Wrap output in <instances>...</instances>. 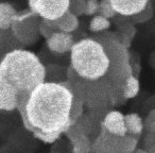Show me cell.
Wrapping results in <instances>:
<instances>
[{"label": "cell", "mask_w": 155, "mask_h": 153, "mask_svg": "<svg viewBox=\"0 0 155 153\" xmlns=\"http://www.w3.org/2000/svg\"><path fill=\"white\" fill-rule=\"evenodd\" d=\"M132 72L129 50L121 45L116 32L105 31L75 42L67 81L85 111L106 114L125 102L123 94Z\"/></svg>", "instance_id": "1"}, {"label": "cell", "mask_w": 155, "mask_h": 153, "mask_svg": "<svg viewBox=\"0 0 155 153\" xmlns=\"http://www.w3.org/2000/svg\"><path fill=\"white\" fill-rule=\"evenodd\" d=\"M17 111L27 131L45 144H53L77 122L85 108L66 81L44 82L28 96H18Z\"/></svg>", "instance_id": "2"}, {"label": "cell", "mask_w": 155, "mask_h": 153, "mask_svg": "<svg viewBox=\"0 0 155 153\" xmlns=\"http://www.w3.org/2000/svg\"><path fill=\"white\" fill-rule=\"evenodd\" d=\"M0 75L19 96H28L46 81V66L34 52L19 48L10 51L0 61Z\"/></svg>", "instance_id": "3"}, {"label": "cell", "mask_w": 155, "mask_h": 153, "mask_svg": "<svg viewBox=\"0 0 155 153\" xmlns=\"http://www.w3.org/2000/svg\"><path fill=\"white\" fill-rule=\"evenodd\" d=\"M41 19L30 10L17 12L11 26V32L21 46H31L41 37L39 25Z\"/></svg>", "instance_id": "4"}, {"label": "cell", "mask_w": 155, "mask_h": 153, "mask_svg": "<svg viewBox=\"0 0 155 153\" xmlns=\"http://www.w3.org/2000/svg\"><path fill=\"white\" fill-rule=\"evenodd\" d=\"M70 0H31L29 10L35 13L41 20L56 22L69 11Z\"/></svg>", "instance_id": "5"}, {"label": "cell", "mask_w": 155, "mask_h": 153, "mask_svg": "<svg viewBox=\"0 0 155 153\" xmlns=\"http://www.w3.org/2000/svg\"><path fill=\"white\" fill-rule=\"evenodd\" d=\"M74 43L75 42L72 34L61 32V31H58L48 39H46V45H47L48 49L53 53L58 54L70 52Z\"/></svg>", "instance_id": "6"}, {"label": "cell", "mask_w": 155, "mask_h": 153, "mask_svg": "<svg viewBox=\"0 0 155 153\" xmlns=\"http://www.w3.org/2000/svg\"><path fill=\"white\" fill-rule=\"evenodd\" d=\"M18 91L0 75V111L12 112L17 110Z\"/></svg>", "instance_id": "7"}, {"label": "cell", "mask_w": 155, "mask_h": 153, "mask_svg": "<svg viewBox=\"0 0 155 153\" xmlns=\"http://www.w3.org/2000/svg\"><path fill=\"white\" fill-rule=\"evenodd\" d=\"M115 13L119 16L131 18L139 14L149 5V0H136V1H123V0H110Z\"/></svg>", "instance_id": "8"}, {"label": "cell", "mask_w": 155, "mask_h": 153, "mask_svg": "<svg viewBox=\"0 0 155 153\" xmlns=\"http://www.w3.org/2000/svg\"><path fill=\"white\" fill-rule=\"evenodd\" d=\"M102 127L113 135L125 136L127 128H125L124 115L117 110H112L104 116L102 121Z\"/></svg>", "instance_id": "9"}, {"label": "cell", "mask_w": 155, "mask_h": 153, "mask_svg": "<svg viewBox=\"0 0 155 153\" xmlns=\"http://www.w3.org/2000/svg\"><path fill=\"white\" fill-rule=\"evenodd\" d=\"M51 24L58 31L71 34L78 29L80 22H79V18L77 16H74L68 11L63 17H61L56 22H51Z\"/></svg>", "instance_id": "10"}, {"label": "cell", "mask_w": 155, "mask_h": 153, "mask_svg": "<svg viewBox=\"0 0 155 153\" xmlns=\"http://www.w3.org/2000/svg\"><path fill=\"white\" fill-rule=\"evenodd\" d=\"M22 46L13 36L11 30H0V61L10 51L19 49Z\"/></svg>", "instance_id": "11"}, {"label": "cell", "mask_w": 155, "mask_h": 153, "mask_svg": "<svg viewBox=\"0 0 155 153\" xmlns=\"http://www.w3.org/2000/svg\"><path fill=\"white\" fill-rule=\"evenodd\" d=\"M17 10L8 2L0 3V30L8 31L11 29L14 18L17 15Z\"/></svg>", "instance_id": "12"}, {"label": "cell", "mask_w": 155, "mask_h": 153, "mask_svg": "<svg viewBox=\"0 0 155 153\" xmlns=\"http://www.w3.org/2000/svg\"><path fill=\"white\" fill-rule=\"evenodd\" d=\"M125 128H127V135L138 137L143 132V120L137 113L124 115Z\"/></svg>", "instance_id": "13"}, {"label": "cell", "mask_w": 155, "mask_h": 153, "mask_svg": "<svg viewBox=\"0 0 155 153\" xmlns=\"http://www.w3.org/2000/svg\"><path fill=\"white\" fill-rule=\"evenodd\" d=\"M51 77L48 82L63 83L67 81V68L58 65H48L46 66V80Z\"/></svg>", "instance_id": "14"}, {"label": "cell", "mask_w": 155, "mask_h": 153, "mask_svg": "<svg viewBox=\"0 0 155 153\" xmlns=\"http://www.w3.org/2000/svg\"><path fill=\"white\" fill-rule=\"evenodd\" d=\"M139 89H140V83L139 80H138V77L134 72H132L127 80L124 94H123V99L127 101L129 99L135 98L138 95V93H139Z\"/></svg>", "instance_id": "15"}, {"label": "cell", "mask_w": 155, "mask_h": 153, "mask_svg": "<svg viewBox=\"0 0 155 153\" xmlns=\"http://www.w3.org/2000/svg\"><path fill=\"white\" fill-rule=\"evenodd\" d=\"M110 22L106 18L102 17L100 15H95L91 17V22H89V30L93 32L94 34L96 33H102L105 32L110 29Z\"/></svg>", "instance_id": "16"}, {"label": "cell", "mask_w": 155, "mask_h": 153, "mask_svg": "<svg viewBox=\"0 0 155 153\" xmlns=\"http://www.w3.org/2000/svg\"><path fill=\"white\" fill-rule=\"evenodd\" d=\"M93 141L87 136H83L73 144H71V152L72 153H91Z\"/></svg>", "instance_id": "17"}, {"label": "cell", "mask_w": 155, "mask_h": 153, "mask_svg": "<svg viewBox=\"0 0 155 153\" xmlns=\"http://www.w3.org/2000/svg\"><path fill=\"white\" fill-rule=\"evenodd\" d=\"M153 14H154V9H153V5L151 2H149V5H147V8L144 10H142L139 14L133 16V17L130 18L131 22L133 25H138V24H143V22L150 20L153 17Z\"/></svg>", "instance_id": "18"}, {"label": "cell", "mask_w": 155, "mask_h": 153, "mask_svg": "<svg viewBox=\"0 0 155 153\" xmlns=\"http://www.w3.org/2000/svg\"><path fill=\"white\" fill-rule=\"evenodd\" d=\"M97 15H100L102 17L110 20V19H114L117 16V14L115 13L114 9L112 8L110 0H102V1H100L99 11H98Z\"/></svg>", "instance_id": "19"}, {"label": "cell", "mask_w": 155, "mask_h": 153, "mask_svg": "<svg viewBox=\"0 0 155 153\" xmlns=\"http://www.w3.org/2000/svg\"><path fill=\"white\" fill-rule=\"evenodd\" d=\"M85 10H86V0H74V1H70L69 5V12L77 16L78 18L80 16H83L85 14Z\"/></svg>", "instance_id": "20"}, {"label": "cell", "mask_w": 155, "mask_h": 153, "mask_svg": "<svg viewBox=\"0 0 155 153\" xmlns=\"http://www.w3.org/2000/svg\"><path fill=\"white\" fill-rule=\"evenodd\" d=\"M138 137L132 135H125L123 137V149L122 153H133L137 149Z\"/></svg>", "instance_id": "21"}, {"label": "cell", "mask_w": 155, "mask_h": 153, "mask_svg": "<svg viewBox=\"0 0 155 153\" xmlns=\"http://www.w3.org/2000/svg\"><path fill=\"white\" fill-rule=\"evenodd\" d=\"M55 32H58V30L52 26L51 22L41 20V25H39V34H41V36H43V37H45L46 39H48Z\"/></svg>", "instance_id": "22"}, {"label": "cell", "mask_w": 155, "mask_h": 153, "mask_svg": "<svg viewBox=\"0 0 155 153\" xmlns=\"http://www.w3.org/2000/svg\"><path fill=\"white\" fill-rule=\"evenodd\" d=\"M143 129L147 133H155V108L149 112L146 121L143 122Z\"/></svg>", "instance_id": "23"}, {"label": "cell", "mask_w": 155, "mask_h": 153, "mask_svg": "<svg viewBox=\"0 0 155 153\" xmlns=\"http://www.w3.org/2000/svg\"><path fill=\"white\" fill-rule=\"evenodd\" d=\"M100 1L97 0H88L86 1V10H85V16H95L99 11Z\"/></svg>", "instance_id": "24"}, {"label": "cell", "mask_w": 155, "mask_h": 153, "mask_svg": "<svg viewBox=\"0 0 155 153\" xmlns=\"http://www.w3.org/2000/svg\"><path fill=\"white\" fill-rule=\"evenodd\" d=\"M144 150H148L149 148L155 146V133H146L143 138Z\"/></svg>", "instance_id": "25"}, {"label": "cell", "mask_w": 155, "mask_h": 153, "mask_svg": "<svg viewBox=\"0 0 155 153\" xmlns=\"http://www.w3.org/2000/svg\"><path fill=\"white\" fill-rule=\"evenodd\" d=\"M133 153H148V152H147L144 149H136V150L134 151Z\"/></svg>", "instance_id": "26"}, {"label": "cell", "mask_w": 155, "mask_h": 153, "mask_svg": "<svg viewBox=\"0 0 155 153\" xmlns=\"http://www.w3.org/2000/svg\"><path fill=\"white\" fill-rule=\"evenodd\" d=\"M148 153H155V146L151 147V148H149L148 150H146Z\"/></svg>", "instance_id": "27"}, {"label": "cell", "mask_w": 155, "mask_h": 153, "mask_svg": "<svg viewBox=\"0 0 155 153\" xmlns=\"http://www.w3.org/2000/svg\"><path fill=\"white\" fill-rule=\"evenodd\" d=\"M152 56H154V55H152ZM154 58H155V56H154ZM153 67L155 68V60H154V65H153Z\"/></svg>", "instance_id": "28"}]
</instances>
